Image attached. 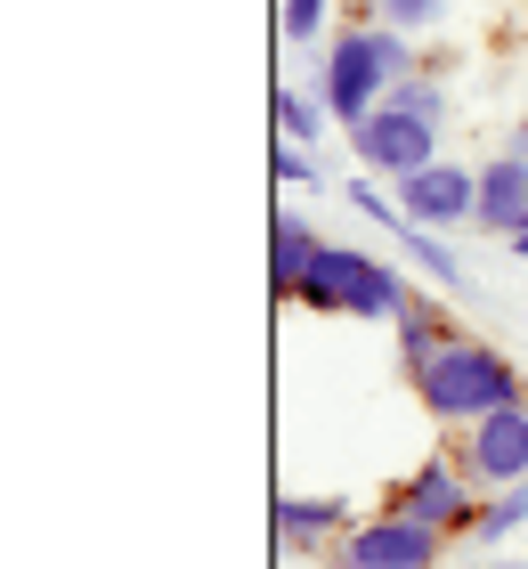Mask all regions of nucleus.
I'll use <instances>...</instances> for the list:
<instances>
[{
    "mask_svg": "<svg viewBox=\"0 0 528 569\" xmlns=\"http://www.w3.org/2000/svg\"><path fill=\"white\" fill-rule=\"evenodd\" d=\"M415 375V399H422V416H439V423H480L496 416V407H520V367L505 350H488V342H464V333H447V342L422 358Z\"/></svg>",
    "mask_w": 528,
    "mask_h": 569,
    "instance_id": "1",
    "label": "nucleus"
},
{
    "mask_svg": "<svg viewBox=\"0 0 528 569\" xmlns=\"http://www.w3.org/2000/svg\"><path fill=\"white\" fill-rule=\"evenodd\" d=\"M399 82H407V33H399V24H366V33L350 24V33L326 49L317 98H326V114L341 122V131H358V122L375 114Z\"/></svg>",
    "mask_w": 528,
    "mask_h": 569,
    "instance_id": "2",
    "label": "nucleus"
},
{
    "mask_svg": "<svg viewBox=\"0 0 528 569\" xmlns=\"http://www.w3.org/2000/svg\"><path fill=\"white\" fill-rule=\"evenodd\" d=\"M293 301L326 309V318H399V309H407V277L390 261H375V252H358V244H326L309 261Z\"/></svg>",
    "mask_w": 528,
    "mask_h": 569,
    "instance_id": "3",
    "label": "nucleus"
},
{
    "mask_svg": "<svg viewBox=\"0 0 528 569\" xmlns=\"http://www.w3.org/2000/svg\"><path fill=\"white\" fill-rule=\"evenodd\" d=\"M350 147H358V163H366V171H382L390 188H399L407 171L439 163V122H431V114H415V107H399V98H382V107L350 131Z\"/></svg>",
    "mask_w": 528,
    "mask_h": 569,
    "instance_id": "4",
    "label": "nucleus"
},
{
    "mask_svg": "<svg viewBox=\"0 0 528 569\" xmlns=\"http://www.w3.org/2000/svg\"><path fill=\"white\" fill-rule=\"evenodd\" d=\"M431 561H439V529L415 512H382V521L350 529L333 553V569H431Z\"/></svg>",
    "mask_w": 528,
    "mask_h": 569,
    "instance_id": "5",
    "label": "nucleus"
},
{
    "mask_svg": "<svg viewBox=\"0 0 528 569\" xmlns=\"http://www.w3.org/2000/svg\"><path fill=\"white\" fill-rule=\"evenodd\" d=\"M390 512H415V521H431L439 537H456L480 521V497H471V472L456 456H422V472H407V488L390 497Z\"/></svg>",
    "mask_w": 528,
    "mask_h": 569,
    "instance_id": "6",
    "label": "nucleus"
},
{
    "mask_svg": "<svg viewBox=\"0 0 528 569\" xmlns=\"http://www.w3.org/2000/svg\"><path fill=\"white\" fill-rule=\"evenodd\" d=\"M464 472L480 488H512L528 480V399L520 407H496V416H480L464 431Z\"/></svg>",
    "mask_w": 528,
    "mask_h": 569,
    "instance_id": "7",
    "label": "nucleus"
},
{
    "mask_svg": "<svg viewBox=\"0 0 528 569\" xmlns=\"http://www.w3.org/2000/svg\"><path fill=\"white\" fill-rule=\"evenodd\" d=\"M399 203H407V220L422 228H456L480 212V171H464V163H422L399 179Z\"/></svg>",
    "mask_w": 528,
    "mask_h": 569,
    "instance_id": "8",
    "label": "nucleus"
},
{
    "mask_svg": "<svg viewBox=\"0 0 528 569\" xmlns=\"http://www.w3.org/2000/svg\"><path fill=\"white\" fill-rule=\"evenodd\" d=\"M471 220H480L488 237H512V228L528 220V163H520L512 147L480 171V212H471Z\"/></svg>",
    "mask_w": 528,
    "mask_h": 569,
    "instance_id": "9",
    "label": "nucleus"
},
{
    "mask_svg": "<svg viewBox=\"0 0 528 569\" xmlns=\"http://www.w3.org/2000/svg\"><path fill=\"white\" fill-rule=\"evenodd\" d=\"M317 252H326V244H317V228L301 212H277V228H269V284H277L285 301L301 293V277H309Z\"/></svg>",
    "mask_w": 528,
    "mask_h": 569,
    "instance_id": "10",
    "label": "nucleus"
},
{
    "mask_svg": "<svg viewBox=\"0 0 528 569\" xmlns=\"http://www.w3.org/2000/svg\"><path fill=\"white\" fill-rule=\"evenodd\" d=\"M333 529H350V497H277V537L285 546H326Z\"/></svg>",
    "mask_w": 528,
    "mask_h": 569,
    "instance_id": "11",
    "label": "nucleus"
},
{
    "mask_svg": "<svg viewBox=\"0 0 528 569\" xmlns=\"http://www.w3.org/2000/svg\"><path fill=\"white\" fill-rule=\"evenodd\" d=\"M512 529H528V480L496 488V497L480 505V521H471V537H480V546H505Z\"/></svg>",
    "mask_w": 528,
    "mask_h": 569,
    "instance_id": "12",
    "label": "nucleus"
},
{
    "mask_svg": "<svg viewBox=\"0 0 528 569\" xmlns=\"http://www.w3.org/2000/svg\"><path fill=\"white\" fill-rule=\"evenodd\" d=\"M399 244H407V261H415L422 277H431V284H464V261H456V252L439 244V228L407 220V228H399Z\"/></svg>",
    "mask_w": 528,
    "mask_h": 569,
    "instance_id": "13",
    "label": "nucleus"
},
{
    "mask_svg": "<svg viewBox=\"0 0 528 569\" xmlns=\"http://www.w3.org/2000/svg\"><path fill=\"white\" fill-rule=\"evenodd\" d=\"M390 326H399V350H407V367H422V358H431V350L447 342V326H439V318H431V309H422L415 293H407V309H399Z\"/></svg>",
    "mask_w": 528,
    "mask_h": 569,
    "instance_id": "14",
    "label": "nucleus"
},
{
    "mask_svg": "<svg viewBox=\"0 0 528 569\" xmlns=\"http://www.w3.org/2000/svg\"><path fill=\"white\" fill-rule=\"evenodd\" d=\"M277 131L309 147L317 131H326V98H309V90H293V82H285V90H277Z\"/></svg>",
    "mask_w": 528,
    "mask_h": 569,
    "instance_id": "15",
    "label": "nucleus"
},
{
    "mask_svg": "<svg viewBox=\"0 0 528 569\" xmlns=\"http://www.w3.org/2000/svg\"><path fill=\"white\" fill-rule=\"evenodd\" d=\"M382 24H399V33H431V24L447 17V0H375Z\"/></svg>",
    "mask_w": 528,
    "mask_h": 569,
    "instance_id": "16",
    "label": "nucleus"
},
{
    "mask_svg": "<svg viewBox=\"0 0 528 569\" xmlns=\"http://www.w3.org/2000/svg\"><path fill=\"white\" fill-rule=\"evenodd\" d=\"M350 212H366V220H382L390 237H399V228H407V203H390V196L375 188V179H350Z\"/></svg>",
    "mask_w": 528,
    "mask_h": 569,
    "instance_id": "17",
    "label": "nucleus"
},
{
    "mask_svg": "<svg viewBox=\"0 0 528 569\" xmlns=\"http://www.w3.org/2000/svg\"><path fill=\"white\" fill-rule=\"evenodd\" d=\"M326 9L333 0H285V41H317L326 33Z\"/></svg>",
    "mask_w": 528,
    "mask_h": 569,
    "instance_id": "18",
    "label": "nucleus"
},
{
    "mask_svg": "<svg viewBox=\"0 0 528 569\" xmlns=\"http://www.w3.org/2000/svg\"><path fill=\"white\" fill-rule=\"evenodd\" d=\"M269 171L285 179V188H309V179H317V163H309L301 139H277V163H269Z\"/></svg>",
    "mask_w": 528,
    "mask_h": 569,
    "instance_id": "19",
    "label": "nucleus"
},
{
    "mask_svg": "<svg viewBox=\"0 0 528 569\" xmlns=\"http://www.w3.org/2000/svg\"><path fill=\"white\" fill-rule=\"evenodd\" d=\"M390 98H399V107H415V114H431V122L447 114V98H439V82H431V73H422V82H415V73H407V82H399V90H390Z\"/></svg>",
    "mask_w": 528,
    "mask_h": 569,
    "instance_id": "20",
    "label": "nucleus"
},
{
    "mask_svg": "<svg viewBox=\"0 0 528 569\" xmlns=\"http://www.w3.org/2000/svg\"><path fill=\"white\" fill-rule=\"evenodd\" d=\"M512 154H520V163H528V122H512Z\"/></svg>",
    "mask_w": 528,
    "mask_h": 569,
    "instance_id": "21",
    "label": "nucleus"
},
{
    "mask_svg": "<svg viewBox=\"0 0 528 569\" xmlns=\"http://www.w3.org/2000/svg\"><path fill=\"white\" fill-rule=\"evenodd\" d=\"M512 252H520V261H528V220H520V228H512Z\"/></svg>",
    "mask_w": 528,
    "mask_h": 569,
    "instance_id": "22",
    "label": "nucleus"
},
{
    "mask_svg": "<svg viewBox=\"0 0 528 569\" xmlns=\"http://www.w3.org/2000/svg\"><path fill=\"white\" fill-rule=\"evenodd\" d=\"M480 569H528V561H480Z\"/></svg>",
    "mask_w": 528,
    "mask_h": 569,
    "instance_id": "23",
    "label": "nucleus"
}]
</instances>
